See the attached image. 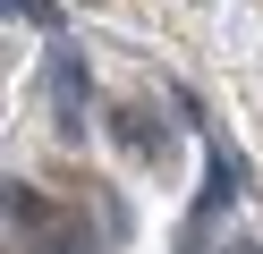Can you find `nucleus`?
Here are the masks:
<instances>
[{"label": "nucleus", "mask_w": 263, "mask_h": 254, "mask_svg": "<svg viewBox=\"0 0 263 254\" xmlns=\"http://www.w3.org/2000/svg\"><path fill=\"white\" fill-rule=\"evenodd\" d=\"M9 220H17V229H43V220H51V203H43L34 186H17V178H9Z\"/></svg>", "instance_id": "obj_1"}, {"label": "nucleus", "mask_w": 263, "mask_h": 254, "mask_svg": "<svg viewBox=\"0 0 263 254\" xmlns=\"http://www.w3.org/2000/svg\"><path fill=\"white\" fill-rule=\"evenodd\" d=\"M110 119H119V144H127V152H144V144H161V127H144V110H110Z\"/></svg>", "instance_id": "obj_2"}, {"label": "nucleus", "mask_w": 263, "mask_h": 254, "mask_svg": "<svg viewBox=\"0 0 263 254\" xmlns=\"http://www.w3.org/2000/svg\"><path fill=\"white\" fill-rule=\"evenodd\" d=\"M9 9H26V17H51V9H43V0H9Z\"/></svg>", "instance_id": "obj_3"}]
</instances>
